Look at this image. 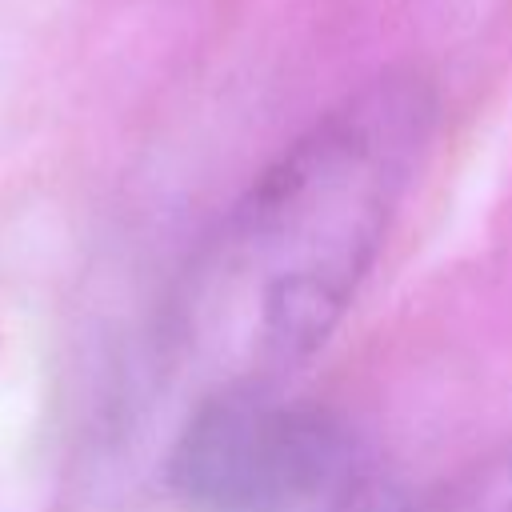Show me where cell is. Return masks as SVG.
I'll use <instances>...</instances> for the list:
<instances>
[{
	"label": "cell",
	"instance_id": "1",
	"mask_svg": "<svg viewBox=\"0 0 512 512\" xmlns=\"http://www.w3.org/2000/svg\"><path fill=\"white\" fill-rule=\"evenodd\" d=\"M436 124L432 84L384 72L328 108L232 204L200 264V340L224 384H276L348 312Z\"/></svg>",
	"mask_w": 512,
	"mask_h": 512
},
{
	"label": "cell",
	"instance_id": "2",
	"mask_svg": "<svg viewBox=\"0 0 512 512\" xmlns=\"http://www.w3.org/2000/svg\"><path fill=\"white\" fill-rule=\"evenodd\" d=\"M188 512H364V464L348 428L276 384L212 388L168 456Z\"/></svg>",
	"mask_w": 512,
	"mask_h": 512
},
{
	"label": "cell",
	"instance_id": "3",
	"mask_svg": "<svg viewBox=\"0 0 512 512\" xmlns=\"http://www.w3.org/2000/svg\"><path fill=\"white\" fill-rule=\"evenodd\" d=\"M456 508H464V512H512V448L488 472H480L476 488L464 500H456Z\"/></svg>",
	"mask_w": 512,
	"mask_h": 512
}]
</instances>
